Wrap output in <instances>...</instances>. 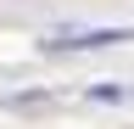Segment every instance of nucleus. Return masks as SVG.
Instances as JSON below:
<instances>
[{"mask_svg": "<svg viewBox=\"0 0 134 129\" xmlns=\"http://www.w3.org/2000/svg\"><path fill=\"white\" fill-rule=\"evenodd\" d=\"M134 39V28H84V34H62V39H45L50 51H100V45H123Z\"/></svg>", "mask_w": 134, "mask_h": 129, "instance_id": "f257e3e1", "label": "nucleus"}]
</instances>
